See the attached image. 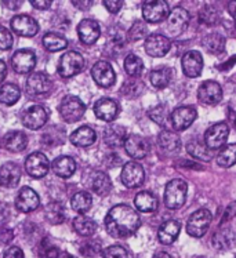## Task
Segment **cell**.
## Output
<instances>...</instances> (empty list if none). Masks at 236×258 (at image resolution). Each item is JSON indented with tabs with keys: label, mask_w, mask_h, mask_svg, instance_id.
Here are the masks:
<instances>
[{
	"label": "cell",
	"mask_w": 236,
	"mask_h": 258,
	"mask_svg": "<svg viewBox=\"0 0 236 258\" xmlns=\"http://www.w3.org/2000/svg\"><path fill=\"white\" fill-rule=\"evenodd\" d=\"M189 20L191 16L189 13L183 7H175L167 17L166 21V32L170 37H179L181 33L185 32V29L188 28Z\"/></svg>",
	"instance_id": "cell-6"
},
{
	"label": "cell",
	"mask_w": 236,
	"mask_h": 258,
	"mask_svg": "<svg viewBox=\"0 0 236 258\" xmlns=\"http://www.w3.org/2000/svg\"><path fill=\"white\" fill-rule=\"evenodd\" d=\"M211 220H213V216L207 209H199L198 211H195L187 222V232H188L189 236H203L209 229Z\"/></svg>",
	"instance_id": "cell-5"
},
{
	"label": "cell",
	"mask_w": 236,
	"mask_h": 258,
	"mask_svg": "<svg viewBox=\"0 0 236 258\" xmlns=\"http://www.w3.org/2000/svg\"><path fill=\"white\" fill-rule=\"evenodd\" d=\"M126 128L119 124H110L104 130V141L110 148H117L125 145L127 138Z\"/></svg>",
	"instance_id": "cell-25"
},
{
	"label": "cell",
	"mask_w": 236,
	"mask_h": 258,
	"mask_svg": "<svg viewBox=\"0 0 236 258\" xmlns=\"http://www.w3.org/2000/svg\"><path fill=\"white\" fill-rule=\"evenodd\" d=\"M36 65V55L32 50L22 48L14 53L11 58V67L17 74H29Z\"/></svg>",
	"instance_id": "cell-14"
},
{
	"label": "cell",
	"mask_w": 236,
	"mask_h": 258,
	"mask_svg": "<svg viewBox=\"0 0 236 258\" xmlns=\"http://www.w3.org/2000/svg\"><path fill=\"white\" fill-rule=\"evenodd\" d=\"M198 98L206 105H217L222 100V89L214 80H206L198 90Z\"/></svg>",
	"instance_id": "cell-17"
},
{
	"label": "cell",
	"mask_w": 236,
	"mask_h": 258,
	"mask_svg": "<svg viewBox=\"0 0 236 258\" xmlns=\"http://www.w3.org/2000/svg\"><path fill=\"white\" fill-rule=\"evenodd\" d=\"M157 143L167 152H175L181 148V138L179 137V134H175L173 132H167V130H163L159 134Z\"/></svg>",
	"instance_id": "cell-32"
},
{
	"label": "cell",
	"mask_w": 236,
	"mask_h": 258,
	"mask_svg": "<svg viewBox=\"0 0 236 258\" xmlns=\"http://www.w3.org/2000/svg\"><path fill=\"white\" fill-rule=\"evenodd\" d=\"M144 90V85H142L140 80L131 79L129 82H126L123 87H122V91L123 94L129 95V97H136V95H140Z\"/></svg>",
	"instance_id": "cell-45"
},
{
	"label": "cell",
	"mask_w": 236,
	"mask_h": 258,
	"mask_svg": "<svg viewBox=\"0 0 236 258\" xmlns=\"http://www.w3.org/2000/svg\"><path fill=\"white\" fill-rule=\"evenodd\" d=\"M125 149L127 155L133 159H144L149 152V144L147 143L145 138L137 134H131L126 138L125 143Z\"/></svg>",
	"instance_id": "cell-22"
},
{
	"label": "cell",
	"mask_w": 236,
	"mask_h": 258,
	"mask_svg": "<svg viewBox=\"0 0 236 258\" xmlns=\"http://www.w3.org/2000/svg\"><path fill=\"white\" fill-rule=\"evenodd\" d=\"M153 258H171L170 257V254H167V253H157V254H155V255H153Z\"/></svg>",
	"instance_id": "cell-62"
},
{
	"label": "cell",
	"mask_w": 236,
	"mask_h": 258,
	"mask_svg": "<svg viewBox=\"0 0 236 258\" xmlns=\"http://www.w3.org/2000/svg\"><path fill=\"white\" fill-rule=\"evenodd\" d=\"M183 63L184 74L188 78H198L203 71V58L199 51L191 50L188 53H185L181 59Z\"/></svg>",
	"instance_id": "cell-21"
},
{
	"label": "cell",
	"mask_w": 236,
	"mask_h": 258,
	"mask_svg": "<svg viewBox=\"0 0 236 258\" xmlns=\"http://www.w3.org/2000/svg\"><path fill=\"white\" fill-rule=\"evenodd\" d=\"M91 76L98 86L101 87H110L115 85L116 74L112 65L108 61H98L91 68Z\"/></svg>",
	"instance_id": "cell-11"
},
{
	"label": "cell",
	"mask_w": 236,
	"mask_h": 258,
	"mask_svg": "<svg viewBox=\"0 0 236 258\" xmlns=\"http://www.w3.org/2000/svg\"><path fill=\"white\" fill-rule=\"evenodd\" d=\"M74 228L80 236H91L97 231V224L89 217L79 216L74 220Z\"/></svg>",
	"instance_id": "cell-38"
},
{
	"label": "cell",
	"mask_w": 236,
	"mask_h": 258,
	"mask_svg": "<svg viewBox=\"0 0 236 258\" xmlns=\"http://www.w3.org/2000/svg\"><path fill=\"white\" fill-rule=\"evenodd\" d=\"M95 116L104 121L115 120L119 113V105L110 98H101L94 105Z\"/></svg>",
	"instance_id": "cell-24"
},
{
	"label": "cell",
	"mask_w": 236,
	"mask_h": 258,
	"mask_svg": "<svg viewBox=\"0 0 236 258\" xmlns=\"http://www.w3.org/2000/svg\"><path fill=\"white\" fill-rule=\"evenodd\" d=\"M42 43L44 48L47 51H51V53L61 51V50H64V48L68 46V40L65 37L58 35V33H52V32H48V33H46L43 36Z\"/></svg>",
	"instance_id": "cell-33"
},
{
	"label": "cell",
	"mask_w": 236,
	"mask_h": 258,
	"mask_svg": "<svg viewBox=\"0 0 236 258\" xmlns=\"http://www.w3.org/2000/svg\"><path fill=\"white\" fill-rule=\"evenodd\" d=\"M217 163L221 167H231L236 163V144L226 145L217 156Z\"/></svg>",
	"instance_id": "cell-41"
},
{
	"label": "cell",
	"mask_w": 236,
	"mask_h": 258,
	"mask_svg": "<svg viewBox=\"0 0 236 258\" xmlns=\"http://www.w3.org/2000/svg\"><path fill=\"white\" fill-rule=\"evenodd\" d=\"M51 169L57 177L69 178L76 171V162L71 156H60L52 162Z\"/></svg>",
	"instance_id": "cell-28"
},
{
	"label": "cell",
	"mask_w": 236,
	"mask_h": 258,
	"mask_svg": "<svg viewBox=\"0 0 236 258\" xmlns=\"http://www.w3.org/2000/svg\"><path fill=\"white\" fill-rule=\"evenodd\" d=\"M84 68V58L78 51H67L58 62V74L61 78H72L80 74Z\"/></svg>",
	"instance_id": "cell-3"
},
{
	"label": "cell",
	"mask_w": 236,
	"mask_h": 258,
	"mask_svg": "<svg viewBox=\"0 0 236 258\" xmlns=\"http://www.w3.org/2000/svg\"><path fill=\"white\" fill-rule=\"evenodd\" d=\"M149 79L156 89H164V87H167L170 80H171V71L167 67L153 69L149 75Z\"/></svg>",
	"instance_id": "cell-39"
},
{
	"label": "cell",
	"mask_w": 236,
	"mask_h": 258,
	"mask_svg": "<svg viewBox=\"0 0 236 258\" xmlns=\"http://www.w3.org/2000/svg\"><path fill=\"white\" fill-rule=\"evenodd\" d=\"M11 28L17 35L24 37H33L39 32V24L35 18L26 14H18L13 17L11 20Z\"/></svg>",
	"instance_id": "cell-15"
},
{
	"label": "cell",
	"mask_w": 236,
	"mask_h": 258,
	"mask_svg": "<svg viewBox=\"0 0 236 258\" xmlns=\"http://www.w3.org/2000/svg\"><path fill=\"white\" fill-rule=\"evenodd\" d=\"M134 205H136L137 210L142 211V213H153L157 209V199L153 194L144 190L134 198Z\"/></svg>",
	"instance_id": "cell-30"
},
{
	"label": "cell",
	"mask_w": 236,
	"mask_h": 258,
	"mask_svg": "<svg viewBox=\"0 0 236 258\" xmlns=\"http://www.w3.org/2000/svg\"><path fill=\"white\" fill-rule=\"evenodd\" d=\"M7 7H10V9H13V10H16V9H18V7H21L22 6V2H17V3H9V2H6L5 3Z\"/></svg>",
	"instance_id": "cell-61"
},
{
	"label": "cell",
	"mask_w": 236,
	"mask_h": 258,
	"mask_svg": "<svg viewBox=\"0 0 236 258\" xmlns=\"http://www.w3.org/2000/svg\"><path fill=\"white\" fill-rule=\"evenodd\" d=\"M57 258H76V257H74L72 254H69V253H61Z\"/></svg>",
	"instance_id": "cell-63"
},
{
	"label": "cell",
	"mask_w": 236,
	"mask_h": 258,
	"mask_svg": "<svg viewBox=\"0 0 236 258\" xmlns=\"http://www.w3.org/2000/svg\"><path fill=\"white\" fill-rule=\"evenodd\" d=\"M44 216L50 224L58 225L65 220V207L60 202H51L44 209Z\"/></svg>",
	"instance_id": "cell-36"
},
{
	"label": "cell",
	"mask_w": 236,
	"mask_h": 258,
	"mask_svg": "<svg viewBox=\"0 0 236 258\" xmlns=\"http://www.w3.org/2000/svg\"><path fill=\"white\" fill-rule=\"evenodd\" d=\"M104 6L105 9L109 11V13L116 14V13L122 9L123 2H121V0H106V2H104Z\"/></svg>",
	"instance_id": "cell-54"
},
{
	"label": "cell",
	"mask_w": 236,
	"mask_h": 258,
	"mask_svg": "<svg viewBox=\"0 0 236 258\" xmlns=\"http://www.w3.org/2000/svg\"><path fill=\"white\" fill-rule=\"evenodd\" d=\"M91 188L97 195L105 196L108 195L112 189V181L110 178L102 171H97L91 177Z\"/></svg>",
	"instance_id": "cell-31"
},
{
	"label": "cell",
	"mask_w": 236,
	"mask_h": 258,
	"mask_svg": "<svg viewBox=\"0 0 236 258\" xmlns=\"http://www.w3.org/2000/svg\"><path fill=\"white\" fill-rule=\"evenodd\" d=\"M228 11H229L232 18L236 21V2H229L228 3Z\"/></svg>",
	"instance_id": "cell-60"
},
{
	"label": "cell",
	"mask_w": 236,
	"mask_h": 258,
	"mask_svg": "<svg viewBox=\"0 0 236 258\" xmlns=\"http://www.w3.org/2000/svg\"><path fill=\"white\" fill-rule=\"evenodd\" d=\"M22 171L20 166L13 162L5 163L0 167V185L5 188H14L21 179Z\"/></svg>",
	"instance_id": "cell-23"
},
{
	"label": "cell",
	"mask_w": 236,
	"mask_h": 258,
	"mask_svg": "<svg viewBox=\"0 0 236 258\" xmlns=\"http://www.w3.org/2000/svg\"><path fill=\"white\" fill-rule=\"evenodd\" d=\"M31 5L37 10H47L51 7V0H32Z\"/></svg>",
	"instance_id": "cell-56"
},
{
	"label": "cell",
	"mask_w": 236,
	"mask_h": 258,
	"mask_svg": "<svg viewBox=\"0 0 236 258\" xmlns=\"http://www.w3.org/2000/svg\"><path fill=\"white\" fill-rule=\"evenodd\" d=\"M180 231H181V224L177 220L163 222L162 227L159 228V232H157L159 242L162 244H171L179 237Z\"/></svg>",
	"instance_id": "cell-27"
},
{
	"label": "cell",
	"mask_w": 236,
	"mask_h": 258,
	"mask_svg": "<svg viewBox=\"0 0 236 258\" xmlns=\"http://www.w3.org/2000/svg\"><path fill=\"white\" fill-rule=\"evenodd\" d=\"M6 75H7V67H6L5 61H2V59H0V83L5 80Z\"/></svg>",
	"instance_id": "cell-59"
},
{
	"label": "cell",
	"mask_w": 236,
	"mask_h": 258,
	"mask_svg": "<svg viewBox=\"0 0 236 258\" xmlns=\"http://www.w3.org/2000/svg\"><path fill=\"white\" fill-rule=\"evenodd\" d=\"M228 117L231 120L232 126L236 128V105H229V108H228Z\"/></svg>",
	"instance_id": "cell-58"
},
{
	"label": "cell",
	"mask_w": 236,
	"mask_h": 258,
	"mask_svg": "<svg viewBox=\"0 0 236 258\" xmlns=\"http://www.w3.org/2000/svg\"><path fill=\"white\" fill-rule=\"evenodd\" d=\"M142 68H144V63H142V59L136 54H129L125 59V71L127 72V75H130L133 78H137L140 76L142 72Z\"/></svg>",
	"instance_id": "cell-42"
},
{
	"label": "cell",
	"mask_w": 236,
	"mask_h": 258,
	"mask_svg": "<svg viewBox=\"0 0 236 258\" xmlns=\"http://www.w3.org/2000/svg\"><path fill=\"white\" fill-rule=\"evenodd\" d=\"M25 169L32 178H43L50 170V162L44 153L33 152L26 158Z\"/></svg>",
	"instance_id": "cell-10"
},
{
	"label": "cell",
	"mask_w": 236,
	"mask_h": 258,
	"mask_svg": "<svg viewBox=\"0 0 236 258\" xmlns=\"http://www.w3.org/2000/svg\"><path fill=\"white\" fill-rule=\"evenodd\" d=\"M78 35L80 42L84 43V44H87V46L94 44L101 35L98 22L94 21V20H90V18L82 20L78 25Z\"/></svg>",
	"instance_id": "cell-20"
},
{
	"label": "cell",
	"mask_w": 236,
	"mask_h": 258,
	"mask_svg": "<svg viewBox=\"0 0 236 258\" xmlns=\"http://www.w3.org/2000/svg\"><path fill=\"white\" fill-rule=\"evenodd\" d=\"M235 216H236V202H232L231 205L228 206V207L225 209V211H224V216H222L221 222H222V224H225V222L232 220Z\"/></svg>",
	"instance_id": "cell-55"
},
{
	"label": "cell",
	"mask_w": 236,
	"mask_h": 258,
	"mask_svg": "<svg viewBox=\"0 0 236 258\" xmlns=\"http://www.w3.org/2000/svg\"><path fill=\"white\" fill-rule=\"evenodd\" d=\"M71 206H72V209L75 211H78L80 216H83L84 213H87L91 209V206H93V198H91L89 192L80 190V192H78V194H75L72 196Z\"/></svg>",
	"instance_id": "cell-35"
},
{
	"label": "cell",
	"mask_w": 236,
	"mask_h": 258,
	"mask_svg": "<svg viewBox=\"0 0 236 258\" xmlns=\"http://www.w3.org/2000/svg\"><path fill=\"white\" fill-rule=\"evenodd\" d=\"M10 205L6 202H0V227H3L10 220Z\"/></svg>",
	"instance_id": "cell-52"
},
{
	"label": "cell",
	"mask_w": 236,
	"mask_h": 258,
	"mask_svg": "<svg viewBox=\"0 0 236 258\" xmlns=\"http://www.w3.org/2000/svg\"><path fill=\"white\" fill-rule=\"evenodd\" d=\"M39 255L42 258H57L60 255L57 246H54L50 239H43L39 246Z\"/></svg>",
	"instance_id": "cell-44"
},
{
	"label": "cell",
	"mask_w": 236,
	"mask_h": 258,
	"mask_svg": "<svg viewBox=\"0 0 236 258\" xmlns=\"http://www.w3.org/2000/svg\"><path fill=\"white\" fill-rule=\"evenodd\" d=\"M170 39L164 35H159V33H153L149 35L145 40V51L148 55L153 58L164 57L170 50Z\"/></svg>",
	"instance_id": "cell-18"
},
{
	"label": "cell",
	"mask_w": 236,
	"mask_h": 258,
	"mask_svg": "<svg viewBox=\"0 0 236 258\" xmlns=\"http://www.w3.org/2000/svg\"><path fill=\"white\" fill-rule=\"evenodd\" d=\"M203 46L210 53L220 54L225 48V39L221 36L220 33H210L203 39Z\"/></svg>",
	"instance_id": "cell-40"
},
{
	"label": "cell",
	"mask_w": 236,
	"mask_h": 258,
	"mask_svg": "<svg viewBox=\"0 0 236 258\" xmlns=\"http://www.w3.org/2000/svg\"><path fill=\"white\" fill-rule=\"evenodd\" d=\"M13 47V35L11 32L0 25V50H10Z\"/></svg>",
	"instance_id": "cell-50"
},
{
	"label": "cell",
	"mask_w": 236,
	"mask_h": 258,
	"mask_svg": "<svg viewBox=\"0 0 236 258\" xmlns=\"http://www.w3.org/2000/svg\"><path fill=\"white\" fill-rule=\"evenodd\" d=\"M3 145L10 152H22L28 145V137L22 132H10L7 133L3 138Z\"/></svg>",
	"instance_id": "cell-29"
},
{
	"label": "cell",
	"mask_w": 236,
	"mask_h": 258,
	"mask_svg": "<svg viewBox=\"0 0 236 258\" xmlns=\"http://www.w3.org/2000/svg\"><path fill=\"white\" fill-rule=\"evenodd\" d=\"M170 14V7L167 2L164 0H152L145 2L142 5V16L144 20L151 24H157L163 21Z\"/></svg>",
	"instance_id": "cell-8"
},
{
	"label": "cell",
	"mask_w": 236,
	"mask_h": 258,
	"mask_svg": "<svg viewBox=\"0 0 236 258\" xmlns=\"http://www.w3.org/2000/svg\"><path fill=\"white\" fill-rule=\"evenodd\" d=\"M231 236V232H218L214 237H213V244L217 248H228L231 247L232 240H229L228 237Z\"/></svg>",
	"instance_id": "cell-49"
},
{
	"label": "cell",
	"mask_w": 236,
	"mask_h": 258,
	"mask_svg": "<svg viewBox=\"0 0 236 258\" xmlns=\"http://www.w3.org/2000/svg\"><path fill=\"white\" fill-rule=\"evenodd\" d=\"M187 151L192 158L199 159V160H203V162H210L213 159L211 149L206 144H202L198 140L189 141L188 145H187Z\"/></svg>",
	"instance_id": "cell-34"
},
{
	"label": "cell",
	"mask_w": 236,
	"mask_h": 258,
	"mask_svg": "<svg viewBox=\"0 0 236 258\" xmlns=\"http://www.w3.org/2000/svg\"><path fill=\"white\" fill-rule=\"evenodd\" d=\"M13 231L11 229H3V231L0 232V243L2 244H7V243H10L13 240Z\"/></svg>",
	"instance_id": "cell-57"
},
{
	"label": "cell",
	"mask_w": 236,
	"mask_h": 258,
	"mask_svg": "<svg viewBox=\"0 0 236 258\" xmlns=\"http://www.w3.org/2000/svg\"><path fill=\"white\" fill-rule=\"evenodd\" d=\"M102 258H129V253L125 247L122 246H109L102 251Z\"/></svg>",
	"instance_id": "cell-48"
},
{
	"label": "cell",
	"mask_w": 236,
	"mask_h": 258,
	"mask_svg": "<svg viewBox=\"0 0 236 258\" xmlns=\"http://www.w3.org/2000/svg\"><path fill=\"white\" fill-rule=\"evenodd\" d=\"M3 258H25L24 257V251L17 246H11V247L6 248Z\"/></svg>",
	"instance_id": "cell-53"
},
{
	"label": "cell",
	"mask_w": 236,
	"mask_h": 258,
	"mask_svg": "<svg viewBox=\"0 0 236 258\" xmlns=\"http://www.w3.org/2000/svg\"><path fill=\"white\" fill-rule=\"evenodd\" d=\"M200 21L205 22L206 25H214L218 21V13L213 6H205L200 11Z\"/></svg>",
	"instance_id": "cell-46"
},
{
	"label": "cell",
	"mask_w": 236,
	"mask_h": 258,
	"mask_svg": "<svg viewBox=\"0 0 236 258\" xmlns=\"http://www.w3.org/2000/svg\"><path fill=\"white\" fill-rule=\"evenodd\" d=\"M228 134H229V128H228L226 123L224 121L215 123L207 128L205 134V144L210 149H218L226 143Z\"/></svg>",
	"instance_id": "cell-12"
},
{
	"label": "cell",
	"mask_w": 236,
	"mask_h": 258,
	"mask_svg": "<svg viewBox=\"0 0 236 258\" xmlns=\"http://www.w3.org/2000/svg\"><path fill=\"white\" fill-rule=\"evenodd\" d=\"M97 140V134L89 126H82L76 128L72 134H71V143L74 144L75 147L79 148H87L93 145Z\"/></svg>",
	"instance_id": "cell-26"
},
{
	"label": "cell",
	"mask_w": 236,
	"mask_h": 258,
	"mask_svg": "<svg viewBox=\"0 0 236 258\" xmlns=\"http://www.w3.org/2000/svg\"><path fill=\"white\" fill-rule=\"evenodd\" d=\"M100 251V243L89 242L83 243V246L80 247V253L84 254L86 257H94L95 254Z\"/></svg>",
	"instance_id": "cell-51"
},
{
	"label": "cell",
	"mask_w": 236,
	"mask_h": 258,
	"mask_svg": "<svg viewBox=\"0 0 236 258\" xmlns=\"http://www.w3.org/2000/svg\"><path fill=\"white\" fill-rule=\"evenodd\" d=\"M40 205V199L35 190L29 188V186H24L21 190L18 192L16 199V207L17 210L21 213H31L35 211Z\"/></svg>",
	"instance_id": "cell-19"
},
{
	"label": "cell",
	"mask_w": 236,
	"mask_h": 258,
	"mask_svg": "<svg viewBox=\"0 0 236 258\" xmlns=\"http://www.w3.org/2000/svg\"><path fill=\"white\" fill-rule=\"evenodd\" d=\"M149 117H151L155 123H157V124L164 126L166 121H167L168 113L164 106H155V108H152V109L149 111Z\"/></svg>",
	"instance_id": "cell-47"
},
{
	"label": "cell",
	"mask_w": 236,
	"mask_h": 258,
	"mask_svg": "<svg viewBox=\"0 0 236 258\" xmlns=\"http://www.w3.org/2000/svg\"><path fill=\"white\" fill-rule=\"evenodd\" d=\"M86 105L75 95H67L60 104V115L67 123H75L83 117Z\"/></svg>",
	"instance_id": "cell-4"
},
{
	"label": "cell",
	"mask_w": 236,
	"mask_h": 258,
	"mask_svg": "<svg viewBox=\"0 0 236 258\" xmlns=\"http://www.w3.org/2000/svg\"><path fill=\"white\" fill-rule=\"evenodd\" d=\"M148 35V27L145 22L142 21H136L131 28L127 32V37L130 39L131 42H136V40H141L142 37H145Z\"/></svg>",
	"instance_id": "cell-43"
},
{
	"label": "cell",
	"mask_w": 236,
	"mask_h": 258,
	"mask_svg": "<svg viewBox=\"0 0 236 258\" xmlns=\"http://www.w3.org/2000/svg\"><path fill=\"white\" fill-rule=\"evenodd\" d=\"M122 182L127 188H137L144 182L145 178V171L142 169V166L137 162H129L125 164V167L122 170L121 174Z\"/></svg>",
	"instance_id": "cell-13"
},
{
	"label": "cell",
	"mask_w": 236,
	"mask_h": 258,
	"mask_svg": "<svg viewBox=\"0 0 236 258\" xmlns=\"http://www.w3.org/2000/svg\"><path fill=\"white\" fill-rule=\"evenodd\" d=\"M52 82L47 75L43 72L32 74L26 79V91L32 97H46L51 93Z\"/></svg>",
	"instance_id": "cell-7"
},
{
	"label": "cell",
	"mask_w": 236,
	"mask_h": 258,
	"mask_svg": "<svg viewBox=\"0 0 236 258\" xmlns=\"http://www.w3.org/2000/svg\"><path fill=\"white\" fill-rule=\"evenodd\" d=\"M188 194V185L183 179H173L166 185L164 189V203L168 209H180L184 206Z\"/></svg>",
	"instance_id": "cell-2"
},
{
	"label": "cell",
	"mask_w": 236,
	"mask_h": 258,
	"mask_svg": "<svg viewBox=\"0 0 236 258\" xmlns=\"http://www.w3.org/2000/svg\"><path fill=\"white\" fill-rule=\"evenodd\" d=\"M21 97V90L17 85L7 83L0 87V102L5 105H14Z\"/></svg>",
	"instance_id": "cell-37"
},
{
	"label": "cell",
	"mask_w": 236,
	"mask_h": 258,
	"mask_svg": "<svg viewBox=\"0 0 236 258\" xmlns=\"http://www.w3.org/2000/svg\"><path fill=\"white\" fill-rule=\"evenodd\" d=\"M22 124L26 128L31 130H39L42 128L48 120V112L47 109L42 105H32L28 109L24 111L21 116Z\"/></svg>",
	"instance_id": "cell-9"
},
{
	"label": "cell",
	"mask_w": 236,
	"mask_h": 258,
	"mask_svg": "<svg viewBox=\"0 0 236 258\" xmlns=\"http://www.w3.org/2000/svg\"><path fill=\"white\" fill-rule=\"evenodd\" d=\"M196 109L194 106H179L175 108L173 112H171V124L177 130V132H183V130H187L192 123L196 119Z\"/></svg>",
	"instance_id": "cell-16"
},
{
	"label": "cell",
	"mask_w": 236,
	"mask_h": 258,
	"mask_svg": "<svg viewBox=\"0 0 236 258\" xmlns=\"http://www.w3.org/2000/svg\"><path fill=\"white\" fill-rule=\"evenodd\" d=\"M141 225V220L130 206L117 205L112 207L105 217V228L112 237L125 239L136 233Z\"/></svg>",
	"instance_id": "cell-1"
}]
</instances>
